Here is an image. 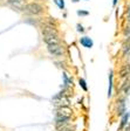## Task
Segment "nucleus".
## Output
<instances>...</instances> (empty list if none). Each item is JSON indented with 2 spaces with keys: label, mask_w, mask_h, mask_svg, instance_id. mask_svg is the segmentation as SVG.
I'll return each mask as SVG.
<instances>
[{
  "label": "nucleus",
  "mask_w": 130,
  "mask_h": 131,
  "mask_svg": "<svg viewBox=\"0 0 130 131\" xmlns=\"http://www.w3.org/2000/svg\"><path fill=\"white\" fill-rule=\"evenodd\" d=\"M119 90H121L123 94H125V95H129L130 94V76L123 82V84Z\"/></svg>",
  "instance_id": "6"
},
{
  "label": "nucleus",
  "mask_w": 130,
  "mask_h": 131,
  "mask_svg": "<svg viewBox=\"0 0 130 131\" xmlns=\"http://www.w3.org/2000/svg\"><path fill=\"white\" fill-rule=\"evenodd\" d=\"M129 75H130V66L124 64L122 67V69L119 70V77L124 79V77H129Z\"/></svg>",
  "instance_id": "8"
},
{
  "label": "nucleus",
  "mask_w": 130,
  "mask_h": 131,
  "mask_svg": "<svg viewBox=\"0 0 130 131\" xmlns=\"http://www.w3.org/2000/svg\"><path fill=\"white\" fill-rule=\"evenodd\" d=\"M118 103V106H117V114L119 116H123L125 114V100H119Z\"/></svg>",
  "instance_id": "9"
},
{
  "label": "nucleus",
  "mask_w": 130,
  "mask_h": 131,
  "mask_svg": "<svg viewBox=\"0 0 130 131\" xmlns=\"http://www.w3.org/2000/svg\"><path fill=\"white\" fill-rule=\"evenodd\" d=\"M76 27H77V32H83L84 30V28H83V26H82V25H77V26H76Z\"/></svg>",
  "instance_id": "16"
},
{
  "label": "nucleus",
  "mask_w": 130,
  "mask_h": 131,
  "mask_svg": "<svg viewBox=\"0 0 130 131\" xmlns=\"http://www.w3.org/2000/svg\"><path fill=\"white\" fill-rule=\"evenodd\" d=\"M113 80H114V73L110 70L109 73V87H108V97H111L113 95Z\"/></svg>",
  "instance_id": "10"
},
{
  "label": "nucleus",
  "mask_w": 130,
  "mask_h": 131,
  "mask_svg": "<svg viewBox=\"0 0 130 131\" xmlns=\"http://www.w3.org/2000/svg\"><path fill=\"white\" fill-rule=\"evenodd\" d=\"M122 49H123V55H124V56L130 52V38H127L125 42L123 43Z\"/></svg>",
  "instance_id": "11"
},
{
  "label": "nucleus",
  "mask_w": 130,
  "mask_h": 131,
  "mask_svg": "<svg viewBox=\"0 0 130 131\" xmlns=\"http://www.w3.org/2000/svg\"><path fill=\"white\" fill-rule=\"evenodd\" d=\"M79 84H80V87H81L82 89L84 90V91H87V90H88V87H87V83H86V81H84L83 79H80V80H79Z\"/></svg>",
  "instance_id": "13"
},
{
  "label": "nucleus",
  "mask_w": 130,
  "mask_h": 131,
  "mask_svg": "<svg viewBox=\"0 0 130 131\" xmlns=\"http://www.w3.org/2000/svg\"><path fill=\"white\" fill-rule=\"evenodd\" d=\"M80 43H81L84 48H92V47L94 46L93 40L90 38H88V36H83V38L80 39Z\"/></svg>",
  "instance_id": "5"
},
{
  "label": "nucleus",
  "mask_w": 130,
  "mask_h": 131,
  "mask_svg": "<svg viewBox=\"0 0 130 131\" xmlns=\"http://www.w3.org/2000/svg\"><path fill=\"white\" fill-rule=\"evenodd\" d=\"M42 40L45 41V43H46L47 46L61 43V41H60V39H59V34H47V33H43Z\"/></svg>",
  "instance_id": "3"
},
{
  "label": "nucleus",
  "mask_w": 130,
  "mask_h": 131,
  "mask_svg": "<svg viewBox=\"0 0 130 131\" xmlns=\"http://www.w3.org/2000/svg\"><path fill=\"white\" fill-rule=\"evenodd\" d=\"M73 3H77V1H80V0H72Z\"/></svg>",
  "instance_id": "18"
},
{
  "label": "nucleus",
  "mask_w": 130,
  "mask_h": 131,
  "mask_svg": "<svg viewBox=\"0 0 130 131\" xmlns=\"http://www.w3.org/2000/svg\"><path fill=\"white\" fill-rule=\"evenodd\" d=\"M63 131H73V130H67V129H66V130H63Z\"/></svg>",
  "instance_id": "19"
},
{
  "label": "nucleus",
  "mask_w": 130,
  "mask_h": 131,
  "mask_svg": "<svg viewBox=\"0 0 130 131\" xmlns=\"http://www.w3.org/2000/svg\"><path fill=\"white\" fill-rule=\"evenodd\" d=\"M88 12L87 11H77V15H83V16H86V15H88Z\"/></svg>",
  "instance_id": "15"
},
{
  "label": "nucleus",
  "mask_w": 130,
  "mask_h": 131,
  "mask_svg": "<svg viewBox=\"0 0 130 131\" xmlns=\"http://www.w3.org/2000/svg\"><path fill=\"white\" fill-rule=\"evenodd\" d=\"M130 118V112H125L124 115L122 116V119H121V124H119V131H122L123 129L125 128V126L128 125V121H129Z\"/></svg>",
  "instance_id": "7"
},
{
  "label": "nucleus",
  "mask_w": 130,
  "mask_h": 131,
  "mask_svg": "<svg viewBox=\"0 0 130 131\" xmlns=\"http://www.w3.org/2000/svg\"><path fill=\"white\" fill-rule=\"evenodd\" d=\"M24 12L29 14V15L36 16V15H41V14L45 12V9H43L42 5H40V4L36 3V1H33V3H29L25 6Z\"/></svg>",
  "instance_id": "1"
},
{
  "label": "nucleus",
  "mask_w": 130,
  "mask_h": 131,
  "mask_svg": "<svg viewBox=\"0 0 130 131\" xmlns=\"http://www.w3.org/2000/svg\"><path fill=\"white\" fill-rule=\"evenodd\" d=\"M6 3L11 6V7L18 9V11H24L25 6L27 5V4H25L26 0H6Z\"/></svg>",
  "instance_id": "4"
},
{
  "label": "nucleus",
  "mask_w": 130,
  "mask_h": 131,
  "mask_svg": "<svg viewBox=\"0 0 130 131\" xmlns=\"http://www.w3.org/2000/svg\"><path fill=\"white\" fill-rule=\"evenodd\" d=\"M54 3L60 9H63V8H65V0H54Z\"/></svg>",
  "instance_id": "12"
},
{
  "label": "nucleus",
  "mask_w": 130,
  "mask_h": 131,
  "mask_svg": "<svg viewBox=\"0 0 130 131\" xmlns=\"http://www.w3.org/2000/svg\"><path fill=\"white\" fill-rule=\"evenodd\" d=\"M63 80H65V85H71V84H73V81L68 79L67 74H63Z\"/></svg>",
  "instance_id": "14"
},
{
  "label": "nucleus",
  "mask_w": 130,
  "mask_h": 131,
  "mask_svg": "<svg viewBox=\"0 0 130 131\" xmlns=\"http://www.w3.org/2000/svg\"><path fill=\"white\" fill-rule=\"evenodd\" d=\"M117 1H118V0H114V1H113V6H116Z\"/></svg>",
  "instance_id": "17"
},
{
  "label": "nucleus",
  "mask_w": 130,
  "mask_h": 131,
  "mask_svg": "<svg viewBox=\"0 0 130 131\" xmlns=\"http://www.w3.org/2000/svg\"><path fill=\"white\" fill-rule=\"evenodd\" d=\"M47 50H48V53L52 56H54V57H61L65 54V47L61 43L49 45V46H47Z\"/></svg>",
  "instance_id": "2"
}]
</instances>
